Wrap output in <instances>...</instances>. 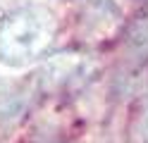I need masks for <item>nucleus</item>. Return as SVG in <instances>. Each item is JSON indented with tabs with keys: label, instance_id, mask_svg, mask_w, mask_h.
Returning a JSON list of instances; mask_svg holds the SVG:
<instances>
[{
	"label": "nucleus",
	"instance_id": "nucleus-1",
	"mask_svg": "<svg viewBox=\"0 0 148 143\" xmlns=\"http://www.w3.org/2000/svg\"><path fill=\"white\" fill-rule=\"evenodd\" d=\"M55 19L45 7H19L0 22V60L10 67H26L48 53L55 41Z\"/></svg>",
	"mask_w": 148,
	"mask_h": 143
},
{
	"label": "nucleus",
	"instance_id": "nucleus-2",
	"mask_svg": "<svg viewBox=\"0 0 148 143\" xmlns=\"http://www.w3.org/2000/svg\"><path fill=\"white\" fill-rule=\"evenodd\" d=\"M91 72H93V62L86 55L62 53L43 67V72L38 74V83L50 93H64L72 88H81L91 79Z\"/></svg>",
	"mask_w": 148,
	"mask_h": 143
}]
</instances>
